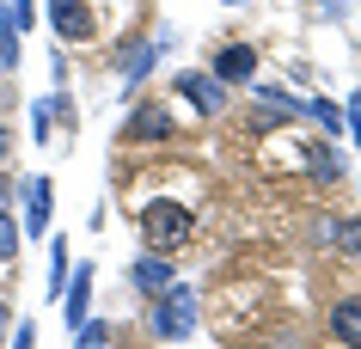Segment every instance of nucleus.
<instances>
[{
    "label": "nucleus",
    "mask_w": 361,
    "mask_h": 349,
    "mask_svg": "<svg viewBox=\"0 0 361 349\" xmlns=\"http://www.w3.org/2000/svg\"><path fill=\"white\" fill-rule=\"evenodd\" d=\"M147 331L159 337V343H184V337L196 331V288L190 282H166V288L153 294Z\"/></svg>",
    "instance_id": "obj_1"
},
{
    "label": "nucleus",
    "mask_w": 361,
    "mask_h": 349,
    "mask_svg": "<svg viewBox=\"0 0 361 349\" xmlns=\"http://www.w3.org/2000/svg\"><path fill=\"white\" fill-rule=\"evenodd\" d=\"M196 233V214L184 209V202H171V196H153L147 209H141V239H147L153 252H178V245H184V239H190Z\"/></svg>",
    "instance_id": "obj_2"
},
{
    "label": "nucleus",
    "mask_w": 361,
    "mask_h": 349,
    "mask_svg": "<svg viewBox=\"0 0 361 349\" xmlns=\"http://www.w3.org/2000/svg\"><path fill=\"white\" fill-rule=\"evenodd\" d=\"M19 196H25V227H19V233L43 239V233H49V209H56V184H49L43 172H31V178L19 184Z\"/></svg>",
    "instance_id": "obj_3"
},
{
    "label": "nucleus",
    "mask_w": 361,
    "mask_h": 349,
    "mask_svg": "<svg viewBox=\"0 0 361 349\" xmlns=\"http://www.w3.org/2000/svg\"><path fill=\"white\" fill-rule=\"evenodd\" d=\"M171 86H178V98H190V104H196L202 116H214L221 104H227V80H214V74H196V68H184V74L171 80Z\"/></svg>",
    "instance_id": "obj_4"
},
{
    "label": "nucleus",
    "mask_w": 361,
    "mask_h": 349,
    "mask_svg": "<svg viewBox=\"0 0 361 349\" xmlns=\"http://www.w3.org/2000/svg\"><path fill=\"white\" fill-rule=\"evenodd\" d=\"M49 25L61 43H86L92 37V6L86 0H49Z\"/></svg>",
    "instance_id": "obj_5"
},
{
    "label": "nucleus",
    "mask_w": 361,
    "mask_h": 349,
    "mask_svg": "<svg viewBox=\"0 0 361 349\" xmlns=\"http://www.w3.org/2000/svg\"><path fill=\"white\" fill-rule=\"evenodd\" d=\"M86 307H92V264L68 270V282H61V312H68V331H80Z\"/></svg>",
    "instance_id": "obj_6"
},
{
    "label": "nucleus",
    "mask_w": 361,
    "mask_h": 349,
    "mask_svg": "<svg viewBox=\"0 0 361 349\" xmlns=\"http://www.w3.org/2000/svg\"><path fill=\"white\" fill-rule=\"evenodd\" d=\"M166 282H178V270H171V257H166V252L135 257V264H129V288H141V294H159Z\"/></svg>",
    "instance_id": "obj_7"
},
{
    "label": "nucleus",
    "mask_w": 361,
    "mask_h": 349,
    "mask_svg": "<svg viewBox=\"0 0 361 349\" xmlns=\"http://www.w3.org/2000/svg\"><path fill=\"white\" fill-rule=\"evenodd\" d=\"M123 135H129V141H171V116H166V104H141V111H129Z\"/></svg>",
    "instance_id": "obj_8"
},
{
    "label": "nucleus",
    "mask_w": 361,
    "mask_h": 349,
    "mask_svg": "<svg viewBox=\"0 0 361 349\" xmlns=\"http://www.w3.org/2000/svg\"><path fill=\"white\" fill-rule=\"evenodd\" d=\"M251 74H257V49L251 43H227L214 56V80H251Z\"/></svg>",
    "instance_id": "obj_9"
},
{
    "label": "nucleus",
    "mask_w": 361,
    "mask_h": 349,
    "mask_svg": "<svg viewBox=\"0 0 361 349\" xmlns=\"http://www.w3.org/2000/svg\"><path fill=\"white\" fill-rule=\"evenodd\" d=\"M159 49H171V37H159V43H135L129 56H123V80H129V86H135V80H147V74H153V61H159Z\"/></svg>",
    "instance_id": "obj_10"
},
{
    "label": "nucleus",
    "mask_w": 361,
    "mask_h": 349,
    "mask_svg": "<svg viewBox=\"0 0 361 349\" xmlns=\"http://www.w3.org/2000/svg\"><path fill=\"white\" fill-rule=\"evenodd\" d=\"M331 337L337 343H361V300H337L331 307Z\"/></svg>",
    "instance_id": "obj_11"
},
{
    "label": "nucleus",
    "mask_w": 361,
    "mask_h": 349,
    "mask_svg": "<svg viewBox=\"0 0 361 349\" xmlns=\"http://www.w3.org/2000/svg\"><path fill=\"white\" fill-rule=\"evenodd\" d=\"M300 116H312V123H319V129H331V135L343 129V111L331 104V98H300Z\"/></svg>",
    "instance_id": "obj_12"
},
{
    "label": "nucleus",
    "mask_w": 361,
    "mask_h": 349,
    "mask_svg": "<svg viewBox=\"0 0 361 349\" xmlns=\"http://www.w3.org/2000/svg\"><path fill=\"white\" fill-rule=\"evenodd\" d=\"M0 68H19V25L6 19V6H0Z\"/></svg>",
    "instance_id": "obj_13"
},
{
    "label": "nucleus",
    "mask_w": 361,
    "mask_h": 349,
    "mask_svg": "<svg viewBox=\"0 0 361 349\" xmlns=\"http://www.w3.org/2000/svg\"><path fill=\"white\" fill-rule=\"evenodd\" d=\"M331 239H337L349 257H361V221H331Z\"/></svg>",
    "instance_id": "obj_14"
},
{
    "label": "nucleus",
    "mask_w": 361,
    "mask_h": 349,
    "mask_svg": "<svg viewBox=\"0 0 361 349\" xmlns=\"http://www.w3.org/2000/svg\"><path fill=\"white\" fill-rule=\"evenodd\" d=\"M61 282H68V245L49 252V294H61Z\"/></svg>",
    "instance_id": "obj_15"
},
{
    "label": "nucleus",
    "mask_w": 361,
    "mask_h": 349,
    "mask_svg": "<svg viewBox=\"0 0 361 349\" xmlns=\"http://www.w3.org/2000/svg\"><path fill=\"white\" fill-rule=\"evenodd\" d=\"M74 337H80V343H111V325H104V319H80Z\"/></svg>",
    "instance_id": "obj_16"
},
{
    "label": "nucleus",
    "mask_w": 361,
    "mask_h": 349,
    "mask_svg": "<svg viewBox=\"0 0 361 349\" xmlns=\"http://www.w3.org/2000/svg\"><path fill=\"white\" fill-rule=\"evenodd\" d=\"M312 172H319V178H331V184H337V172H343V166H337V154H324V141L312 147Z\"/></svg>",
    "instance_id": "obj_17"
},
{
    "label": "nucleus",
    "mask_w": 361,
    "mask_h": 349,
    "mask_svg": "<svg viewBox=\"0 0 361 349\" xmlns=\"http://www.w3.org/2000/svg\"><path fill=\"white\" fill-rule=\"evenodd\" d=\"M13 252H19V221H6V214H0V264H6Z\"/></svg>",
    "instance_id": "obj_18"
},
{
    "label": "nucleus",
    "mask_w": 361,
    "mask_h": 349,
    "mask_svg": "<svg viewBox=\"0 0 361 349\" xmlns=\"http://www.w3.org/2000/svg\"><path fill=\"white\" fill-rule=\"evenodd\" d=\"M6 19L19 25V31H31V19H37V13H31V0H6Z\"/></svg>",
    "instance_id": "obj_19"
},
{
    "label": "nucleus",
    "mask_w": 361,
    "mask_h": 349,
    "mask_svg": "<svg viewBox=\"0 0 361 349\" xmlns=\"http://www.w3.org/2000/svg\"><path fill=\"white\" fill-rule=\"evenodd\" d=\"M349 129H355V147H361V92L349 98Z\"/></svg>",
    "instance_id": "obj_20"
},
{
    "label": "nucleus",
    "mask_w": 361,
    "mask_h": 349,
    "mask_svg": "<svg viewBox=\"0 0 361 349\" xmlns=\"http://www.w3.org/2000/svg\"><path fill=\"white\" fill-rule=\"evenodd\" d=\"M324 13H331V19H343V13H349V0H324Z\"/></svg>",
    "instance_id": "obj_21"
},
{
    "label": "nucleus",
    "mask_w": 361,
    "mask_h": 349,
    "mask_svg": "<svg viewBox=\"0 0 361 349\" xmlns=\"http://www.w3.org/2000/svg\"><path fill=\"white\" fill-rule=\"evenodd\" d=\"M13 154V135H6V123H0V159Z\"/></svg>",
    "instance_id": "obj_22"
},
{
    "label": "nucleus",
    "mask_w": 361,
    "mask_h": 349,
    "mask_svg": "<svg viewBox=\"0 0 361 349\" xmlns=\"http://www.w3.org/2000/svg\"><path fill=\"white\" fill-rule=\"evenodd\" d=\"M6 325H13V312H6V300H0V331H6Z\"/></svg>",
    "instance_id": "obj_23"
},
{
    "label": "nucleus",
    "mask_w": 361,
    "mask_h": 349,
    "mask_svg": "<svg viewBox=\"0 0 361 349\" xmlns=\"http://www.w3.org/2000/svg\"><path fill=\"white\" fill-rule=\"evenodd\" d=\"M227 6H239V0H227Z\"/></svg>",
    "instance_id": "obj_24"
}]
</instances>
